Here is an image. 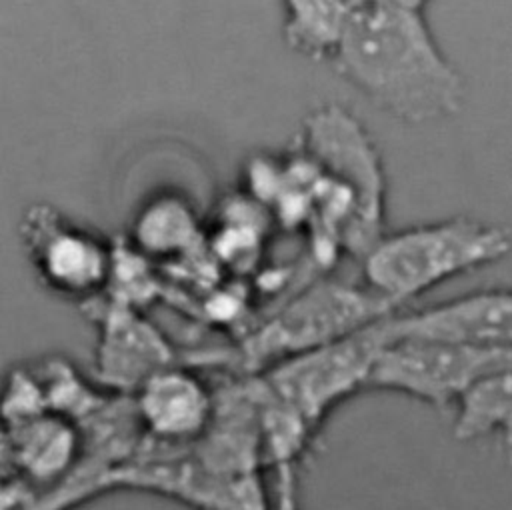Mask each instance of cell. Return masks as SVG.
Returning a JSON list of instances; mask_svg holds the SVG:
<instances>
[{
  "label": "cell",
  "mask_w": 512,
  "mask_h": 510,
  "mask_svg": "<svg viewBox=\"0 0 512 510\" xmlns=\"http://www.w3.org/2000/svg\"><path fill=\"white\" fill-rule=\"evenodd\" d=\"M330 64L378 110L404 124L452 118L466 100V80L422 10L356 0Z\"/></svg>",
  "instance_id": "6da1fadb"
},
{
  "label": "cell",
  "mask_w": 512,
  "mask_h": 510,
  "mask_svg": "<svg viewBox=\"0 0 512 510\" xmlns=\"http://www.w3.org/2000/svg\"><path fill=\"white\" fill-rule=\"evenodd\" d=\"M512 252L508 228L470 216L384 232L366 252L362 282L400 308L428 290Z\"/></svg>",
  "instance_id": "7a4b0ae2"
},
{
  "label": "cell",
  "mask_w": 512,
  "mask_h": 510,
  "mask_svg": "<svg viewBox=\"0 0 512 510\" xmlns=\"http://www.w3.org/2000/svg\"><path fill=\"white\" fill-rule=\"evenodd\" d=\"M398 310L364 282L318 280L264 320L244 340L240 358L248 370L260 374L290 356L360 332Z\"/></svg>",
  "instance_id": "3957f363"
},
{
  "label": "cell",
  "mask_w": 512,
  "mask_h": 510,
  "mask_svg": "<svg viewBox=\"0 0 512 510\" xmlns=\"http://www.w3.org/2000/svg\"><path fill=\"white\" fill-rule=\"evenodd\" d=\"M390 316L336 342L290 356L256 378L266 392L318 432L334 408L368 390L378 352L390 338Z\"/></svg>",
  "instance_id": "277c9868"
},
{
  "label": "cell",
  "mask_w": 512,
  "mask_h": 510,
  "mask_svg": "<svg viewBox=\"0 0 512 510\" xmlns=\"http://www.w3.org/2000/svg\"><path fill=\"white\" fill-rule=\"evenodd\" d=\"M26 262L50 296L92 306L108 294L116 268L112 242L56 206L32 204L18 224Z\"/></svg>",
  "instance_id": "5b68a950"
},
{
  "label": "cell",
  "mask_w": 512,
  "mask_h": 510,
  "mask_svg": "<svg viewBox=\"0 0 512 510\" xmlns=\"http://www.w3.org/2000/svg\"><path fill=\"white\" fill-rule=\"evenodd\" d=\"M502 352L390 330L374 362L368 390L404 394L444 410L454 406L472 380Z\"/></svg>",
  "instance_id": "8992f818"
},
{
  "label": "cell",
  "mask_w": 512,
  "mask_h": 510,
  "mask_svg": "<svg viewBox=\"0 0 512 510\" xmlns=\"http://www.w3.org/2000/svg\"><path fill=\"white\" fill-rule=\"evenodd\" d=\"M306 142L312 158L328 166L358 204V258L384 234V172L362 126L340 106L318 108L306 120Z\"/></svg>",
  "instance_id": "52a82bcc"
},
{
  "label": "cell",
  "mask_w": 512,
  "mask_h": 510,
  "mask_svg": "<svg viewBox=\"0 0 512 510\" xmlns=\"http://www.w3.org/2000/svg\"><path fill=\"white\" fill-rule=\"evenodd\" d=\"M94 318V380L102 388L132 396L152 374L178 362L172 342L138 306L108 298Z\"/></svg>",
  "instance_id": "ba28073f"
},
{
  "label": "cell",
  "mask_w": 512,
  "mask_h": 510,
  "mask_svg": "<svg viewBox=\"0 0 512 510\" xmlns=\"http://www.w3.org/2000/svg\"><path fill=\"white\" fill-rule=\"evenodd\" d=\"M132 400L144 442L184 448L210 428L218 388H212L198 368L176 362L152 374L132 394Z\"/></svg>",
  "instance_id": "9c48e42d"
},
{
  "label": "cell",
  "mask_w": 512,
  "mask_h": 510,
  "mask_svg": "<svg viewBox=\"0 0 512 510\" xmlns=\"http://www.w3.org/2000/svg\"><path fill=\"white\" fill-rule=\"evenodd\" d=\"M390 330L486 350H512V288L478 290L428 308L398 310L390 316Z\"/></svg>",
  "instance_id": "30bf717a"
},
{
  "label": "cell",
  "mask_w": 512,
  "mask_h": 510,
  "mask_svg": "<svg viewBox=\"0 0 512 510\" xmlns=\"http://www.w3.org/2000/svg\"><path fill=\"white\" fill-rule=\"evenodd\" d=\"M452 434L460 442L498 436L512 452V350H504L454 404Z\"/></svg>",
  "instance_id": "8fae6325"
},
{
  "label": "cell",
  "mask_w": 512,
  "mask_h": 510,
  "mask_svg": "<svg viewBox=\"0 0 512 510\" xmlns=\"http://www.w3.org/2000/svg\"><path fill=\"white\" fill-rule=\"evenodd\" d=\"M282 36L290 50L330 62L342 40L356 0H280Z\"/></svg>",
  "instance_id": "7c38bea8"
},
{
  "label": "cell",
  "mask_w": 512,
  "mask_h": 510,
  "mask_svg": "<svg viewBox=\"0 0 512 510\" xmlns=\"http://www.w3.org/2000/svg\"><path fill=\"white\" fill-rule=\"evenodd\" d=\"M196 240L194 210L174 198H158L134 222V244L146 258H176Z\"/></svg>",
  "instance_id": "4fadbf2b"
},
{
  "label": "cell",
  "mask_w": 512,
  "mask_h": 510,
  "mask_svg": "<svg viewBox=\"0 0 512 510\" xmlns=\"http://www.w3.org/2000/svg\"><path fill=\"white\" fill-rule=\"evenodd\" d=\"M368 2H378V4H388V6H400V8H412V10H426L428 4L434 0H368Z\"/></svg>",
  "instance_id": "5bb4252c"
}]
</instances>
